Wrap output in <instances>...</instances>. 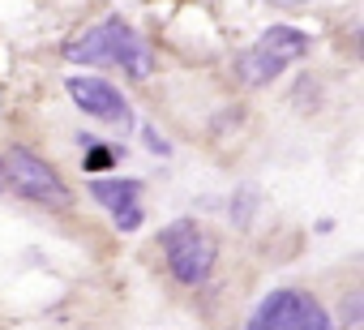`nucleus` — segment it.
Wrapping results in <instances>:
<instances>
[{"mask_svg":"<svg viewBox=\"0 0 364 330\" xmlns=\"http://www.w3.org/2000/svg\"><path fill=\"white\" fill-rule=\"evenodd\" d=\"M65 60H73V65H116V69H124V78H150L154 73L150 43L124 18H107V22L90 26L86 35L69 39Z\"/></svg>","mask_w":364,"mask_h":330,"instance_id":"obj_1","label":"nucleus"},{"mask_svg":"<svg viewBox=\"0 0 364 330\" xmlns=\"http://www.w3.org/2000/svg\"><path fill=\"white\" fill-rule=\"evenodd\" d=\"M0 193L26 198L35 206H48V211H69L73 206V193L60 181V172L48 168L35 150H22V146L0 154Z\"/></svg>","mask_w":364,"mask_h":330,"instance_id":"obj_2","label":"nucleus"},{"mask_svg":"<svg viewBox=\"0 0 364 330\" xmlns=\"http://www.w3.org/2000/svg\"><path fill=\"white\" fill-rule=\"evenodd\" d=\"M309 56V35L304 31H296V26H283V22H274V26H266L249 48H245V56H240V78H245V86H270L279 73H287L296 60H304Z\"/></svg>","mask_w":364,"mask_h":330,"instance_id":"obj_3","label":"nucleus"},{"mask_svg":"<svg viewBox=\"0 0 364 330\" xmlns=\"http://www.w3.org/2000/svg\"><path fill=\"white\" fill-rule=\"evenodd\" d=\"M159 249L167 257V270L176 283H185V287H202L210 275H215V240L193 223V219H176L159 232Z\"/></svg>","mask_w":364,"mask_h":330,"instance_id":"obj_4","label":"nucleus"},{"mask_svg":"<svg viewBox=\"0 0 364 330\" xmlns=\"http://www.w3.org/2000/svg\"><path fill=\"white\" fill-rule=\"evenodd\" d=\"M245 330H338V326H334V317L309 292L283 287V292H270L249 313V326Z\"/></svg>","mask_w":364,"mask_h":330,"instance_id":"obj_5","label":"nucleus"},{"mask_svg":"<svg viewBox=\"0 0 364 330\" xmlns=\"http://www.w3.org/2000/svg\"><path fill=\"white\" fill-rule=\"evenodd\" d=\"M65 86H69V99H73L86 116H95V120H103V124H116L120 133L133 129V107H129L124 90H116L107 78L77 73V78H69Z\"/></svg>","mask_w":364,"mask_h":330,"instance_id":"obj_6","label":"nucleus"},{"mask_svg":"<svg viewBox=\"0 0 364 330\" xmlns=\"http://www.w3.org/2000/svg\"><path fill=\"white\" fill-rule=\"evenodd\" d=\"M141 181L137 176H90V198L103 206V211H124L133 202H141Z\"/></svg>","mask_w":364,"mask_h":330,"instance_id":"obj_7","label":"nucleus"},{"mask_svg":"<svg viewBox=\"0 0 364 330\" xmlns=\"http://www.w3.org/2000/svg\"><path fill=\"white\" fill-rule=\"evenodd\" d=\"M77 146H82V172L86 176H103L120 163V146H107L95 133H77Z\"/></svg>","mask_w":364,"mask_h":330,"instance_id":"obj_8","label":"nucleus"},{"mask_svg":"<svg viewBox=\"0 0 364 330\" xmlns=\"http://www.w3.org/2000/svg\"><path fill=\"white\" fill-rule=\"evenodd\" d=\"M257 206H262V193L253 189V185H240L236 193H232V202H228V219H232V228H253V215H257Z\"/></svg>","mask_w":364,"mask_h":330,"instance_id":"obj_9","label":"nucleus"},{"mask_svg":"<svg viewBox=\"0 0 364 330\" xmlns=\"http://www.w3.org/2000/svg\"><path fill=\"white\" fill-rule=\"evenodd\" d=\"M112 219H116V232H137V228L146 223V211H141V202H133V206L116 211Z\"/></svg>","mask_w":364,"mask_h":330,"instance_id":"obj_10","label":"nucleus"},{"mask_svg":"<svg viewBox=\"0 0 364 330\" xmlns=\"http://www.w3.org/2000/svg\"><path fill=\"white\" fill-rule=\"evenodd\" d=\"M141 142H146V150H150V154H159V159H167V154H171V142H167L159 129H150V124H141Z\"/></svg>","mask_w":364,"mask_h":330,"instance_id":"obj_11","label":"nucleus"},{"mask_svg":"<svg viewBox=\"0 0 364 330\" xmlns=\"http://www.w3.org/2000/svg\"><path fill=\"white\" fill-rule=\"evenodd\" d=\"M343 317H347V330H355V326H360V296H355V292L343 300Z\"/></svg>","mask_w":364,"mask_h":330,"instance_id":"obj_12","label":"nucleus"},{"mask_svg":"<svg viewBox=\"0 0 364 330\" xmlns=\"http://www.w3.org/2000/svg\"><path fill=\"white\" fill-rule=\"evenodd\" d=\"M270 5H283V9H296V5H309V0H270Z\"/></svg>","mask_w":364,"mask_h":330,"instance_id":"obj_13","label":"nucleus"}]
</instances>
